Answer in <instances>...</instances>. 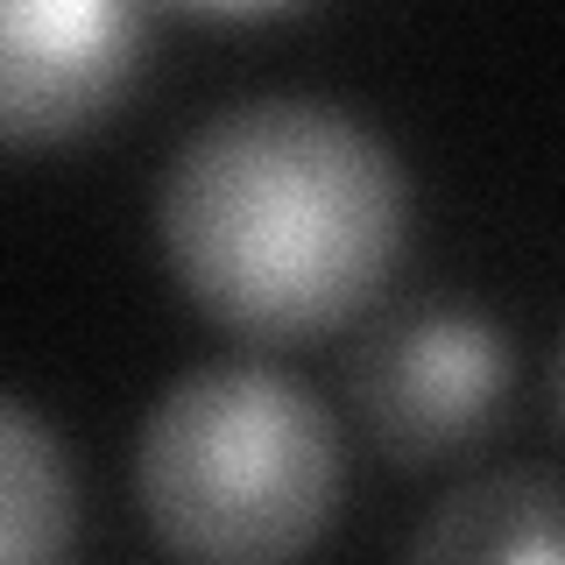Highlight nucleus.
I'll list each match as a JSON object with an SVG mask.
<instances>
[{
    "label": "nucleus",
    "instance_id": "nucleus-5",
    "mask_svg": "<svg viewBox=\"0 0 565 565\" xmlns=\"http://www.w3.org/2000/svg\"><path fill=\"white\" fill-rule=\"evenodd\" d=\"M403 565H565V481L544 467H494L452 488L417 523Z\"/></svg>",
    "mask_w": 565,
    "mask_h": 565
},
{
    "label": "nucleus",
    "instance_id": "nucleus-3",
    "mask_svg": "<svg viewBox=\"0 0 565 565\" xmlns=\"http://www.w3.org/2000/svg\"><path fill=\"white\" fill-rule=\"evenodd\" d=\"M516 347L467 297H396L347 347V411L396 467L481 452L509 417Z\"/></svg>",
    "mask_w": 565,
    "mask_h": 565
},
{
    "label": "nucleus",
    "instance_id": "nucleus-2",
    "mask_svg": "<svg viewBox=\"0 0 565 565\" xmlns=\"http://www.w3.org/2000/svg\"><path fill=\"white\" fill-rule=\"evenodd\" d=\"M135 494L184 565H297L340 516V424L269 361H205L141 417Z\"/></svg>",
    "mask_w": 565,
    "mask_h": 565
},
{
    "label": "nucleus",
    "instance_id": "nucleus-7",
    "mask_svg": "<svg viewBox=\"0 0 565 565\" xmlns=\"http://www.w3.org/2000/svg\"><path fill=\"white\" fill-rule=\"evenodd\" d=\"M558 424H565V353H558Z\"/></svg>",
    "mask_w": 565,
    "mask_h": 565
},
{
    "label": "nucleus",
    "instance_id": "nucleus-6",
    "mask_svg": "<svg viewBox=\"0 0 565 565\" xmlns=\"http://www.w3.org/2000/svg\"><path fill=\"white\" fill-rule=\"evenodd\" d=\"M0 565H71L78 544V481H71L64 438L22 396L0 403Z\"/></svg>",
    "mask_w": 565,
    "mask_h": 565
},
{
    "label": "nucleus",
    "instance_id": "nucleus-1",
    "mask_svg": "<svg viewBox=\"0 0 565 565\" xmlns=\"http://www.w3.org/2000/svg\"><path fill=\"white\" fill-rule=\"evenodd\" d=\"M156 241L212 326L262 347L326 340L382 305L411 241V170L332 99H234L177 141Z\"/></svg>",
    "mask_w": 565,
    "mask_h": 565
},
{
    "label": "nucleus",
    "instance_id": "nucleus-4",
    "mask_svg": "<svg viewBox=\"0 0 565 565\" xmlns=\"http://www.w3.org/2000/svg\"><path fill=\"white\" fill-rule=\"evenodd\" d=\"M149 22L120 0H14L0 14V135L57 149L128 106Z\"/></svg>",
    "mask_w": 565,
    "mask_h": 565
}]
</instances>
